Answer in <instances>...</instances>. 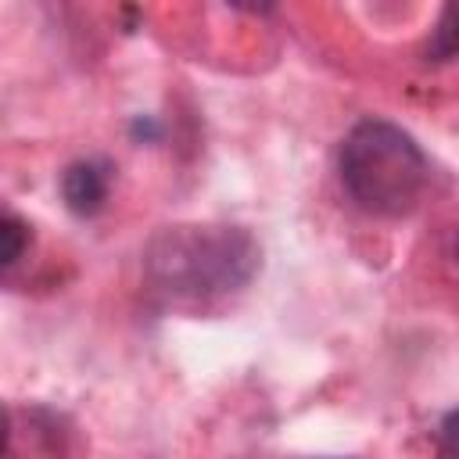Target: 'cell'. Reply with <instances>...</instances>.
<instances>
[{"mask_svg": "<svg viewBox=\"0 0 459 459\" xmlns=\"http://www.w3.org/2000/svg\"><path fill=\"white\" fill-rule=\"evenodd\" d=\"M147 280L172 298H219L244 287L258 269V244L240 226L179 222L147 240Z\"/></svg>", "mask_w": 459, "mask_h": 459, "instance_id": "obj_1", "label": "cell"}, {"mask_svg": "<svg viewBox=\"0 0 459 459\" xmlns=\"http://www.w3.org/2000/svg\"><path fill=\"white\" fill-rule=\"evenodd\" d=\"M337 172L355 208L384 219L409 215L427 190V154L394 122L366 118L351 126L337 151Z\"/></svg>", "mask_w": 459, "mask_h": 459, "instance_id": "obj_2", "label": "cell"}, {"mask_svg": "<svg viewBox=\"0 0 459 459\" xmlns=\"http://www.w3.org/2000/svg\"><path fill=\"white\" fill-rule=\"evenodd\" d=\"M111 186V165L104 158H79L61 172V197L72 215L90 219L104 208Z\"/></svg>", "mask_w": 459, "mask_h": 459, "instance_id": "obj_3", "label": "cell"}, {"mask_svg": "<svg viewBox=\"0 0 459 459\" xmlns=\"http://www.w3.org/2000/svg\"><path fill=\"white\" fill-rule=\"evenodd\" d=\"M427 61H448L459 54V4H448L437 18V25L430 29V39L423 47Z\"/></svg>", "mask_w": 459, "mask_h": 459, "instance_id": "obj_4", "label": "cell"}, {"mask_svg": "<svg viewBox=\"0 0 459 459\" xmlns=\"http://www.w3.org/2000/svg\"><path fill=\"white\" fill-rule=\"evenodd\" d=\"M29 240H32L29 226L14 212H7L4 222H0V262H4V269H14L18 265V258L25 255Z\"/></svg>", "mask_w": 459, "mask_h": 459, "instance_id": "obj_5", "label": "cell"}, {"mask_svg": "<svg viewBox=\"0 0 459 459\" xmlns=\"http://www.w3.org/2000/svg\"><path fill=\"white\" fill-rule=\"evenodd\" d=\"M437 459H459V409L448 412L437 427Z\"/></svg>", "mask_w": 459, "mask_h": 459, "instance_id": "obj_6", "label": "cell"}, {"mask_svg": "<svg viewBox=\"0 0 459 459\" xmlns=\"http://www.w3.org/2000/svg\"><path fill=\"white\" fill-rule=\"evenodd\" d=\"M455 255H459V247H455Z\"/></svg>", "mask_w": 459, "mask_h": 459, "instance_id": "obj_7", "label": "cell"}]
</instances>
